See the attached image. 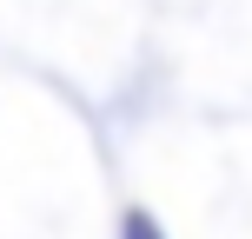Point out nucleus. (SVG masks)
I'll use <instances>...</instances> for the list:
<instances>
[{
  "mask_svg": "<svg viewBox=\"0 0 252 239\" xmlns=\"http://www.w3.org/2000/svg\"><path fill=\"white\" fill-rule=\"evenodd\" d=\"M126 239H159V226L153 219H126Z\"/></svg>",
  "mask_w": 252,
  "mask_h": 239,
  "instance_id": "obj_1",
  "label": "nucleus"
}]
</instances>
